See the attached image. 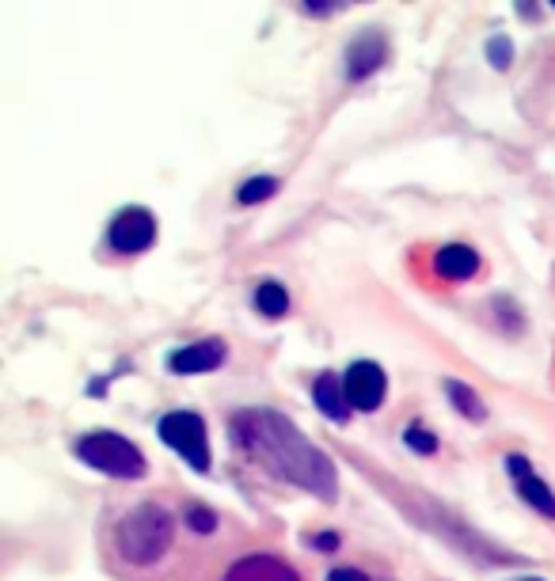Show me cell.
Instances as JSON below:
<instances>
[{
	"label": "cell",
	"mask_w": 555,
	"mask_h": 581,
	"mask_svg": "<svg viewBox=\"0 0 555 581\" xmlns=\"http://www.w3.org/2000/svg\"><path fill=\"white\" fill-rule=\"evenodd\" d=\"M228 437H233V444L244 456L256 460L274 479L293 483V487L308 490V495L320 501L339 498L335 464L282 411H267V407L236 411L228 418Z\"/></svg>",
	"instance_id": "cell-1"
},
{
	"label": "cell",
	"mask_w": 555,
	"mask_h": 581,
	"mask_svg": "<svg viewBox=\"0 0 555 581\" xmlns=\"http://www.w3.org/2000/svg\"><path fill=\"white\" fill-rule=\"evenodd\" d=\"M107 547L122 570L153 574L168 562L172 547H176V517L161 501H141L115 521Z\"/></svg>",
	"instance_id": "cell-2"
},
{
	"label": "cell",
	"mask_w": 555,
	"mask_h": 581,
	"mask_svg": "<svg viewBox=\"0 0 555 581\" xmlns=\"http://www.w3.org/2000/svg\"><path fill=\"white\" fill-rule=\"evenodd\" d=\"M76 456H81V464L110 475V479L133 483V479H145V472H149V464H145V456H141L138 444L122 434H107V429H99V434H84L81 441H76Z\"/></svg>",
	"instance_id": "cell-3"
},
{
	"label": "cell",
	"mask_w": 555,
	"mask_h": 581,
	"mask_svg": "<svg viewBox=\"0 0 555 581\" xmlns=\"http://www.w3.org/2000/svg\"><path fill=\"white\" fill-rule=\"evenodd\" d=\"M161 441L176 449L194 472H210V437H205V418L194 411H168L161 418Z\"/></svg>",
	"instance_id": "cell-4"
},
{
	"label": "cell",
	"mask_w": 555,
	"mask_h": 581,
	"mask_svg": "<svg viewBox=\"0 0 555 581\" xmlns=\"http://www.w3.org/2000/svg\"><path fill=\"white\" fill-rule=\"evenodd\" d=\"M107 244L118 254H141L156 244V217L145 205H126L107 225Z\"/></svg>",
	"instance_id": "cell-5"
},
{
	"label": "cell",
	"mask_w": 555,
	"mask_h": 581,
	"mask_svg": "<svg viewBox=\"0 0 555 581\" xmlns=\"http://www.w3.org/2000/svg\"><path fill=\"white\" fill-rule=\"evenodd\" d=\"M343 388L354 411L373 415V411H380V403H385V395H388V377L377 361H354L343 377Z\"/></svg>",
	"instance_id": "cell-6"
},
{
	"label": "cell",
	"mask_w": 555,
	"mask_h": 581,
	"mask_svg": "<svg viewBox=\"0 0 555 581\" xmlns=\"http://www.w3.org/2000/svg\"><path fill=\"white\" fill-rule=\"evenodd\" d=\"M506 472H510V479H513V490H518V498H521V501H529V506H533L541 517H548V521H555V490L541 479V475L533 472L529 456H521V452H510V456H506Z\"/></svg>",
	"instance_id": "cell-7"
},
{
	"label": "cell",
	"mask_w": 555,
	"mask_h": 581,
	"mask_svg": "<svg viewBox=\"0 0 555 581\" xmlns=\"http://www.w3.org/2000/svg\"><path fill=\"white\" fill-rule=\"evenodd\" d=\"M221 581H300V570L293 567L290 559H282V555L256 552V555L236 559L233 567L221 574Z\"/></svg>",
	"instance_id": "cell-8"
},
{
	"label": "cell",
	"mask_w": 555,
	"mask_h": 581,
	"mask_svg": "<svg viewBox=\"0 0 555 581\" xmlns=\"http://www.w3.org/2000/svg\"><path fill=\"white\" fill-rule=\"evenodd\" d=\"M388 61V38L377 27L362 31L351 46H346V81H366Z\"/></svg>",
	"instance_id": "cell-9"
},
{
	"label": "cell",
	"mask_w": 555,
	"mask_h": 581,
	"mask_svg": "<svg viewBox=\"0 0 555 581\" xmlns=\"http://www.w3.org/2000/svg\"><path fill=\"white\" fill-rule=\"evenodd\" d=\"M228 357V346L221 339H205V342H194V346H184L176 349V354L168 357V369L176 372V377H198V372H213L221 369Z\"/></svg>",
	"instance_id": "cell-10"
},
{
	"label": "cell",
	"mask_w": 555,
	"mask_h": 581,
	"mask_svg": "<svg viewBox=\"0 0 555 581\" xmlns=\"http://www.w3.org/2000/svg\"><path fill=\"white\" fill-rule=\"evenodd\" d=\"M312 403L316 411H320L323 418L339 422V426H346L351 422V400H346V388L343 380L335 377V372H320V377L312 380Z\"/></svg>",
	"instance_id": "cell-11"
},
{
	"label": "cell",
	"mask_w": 555,
	"mask_h": 581,
	"mask_svg": "<svg viewBox=\"0 0 555 581\" xmlns=\"http://www.w3.org/2000/svg\"><path fill=\"white\" fill-rule=\"evenodd\" d=\"M434 274L446 277V282H472L480 274V254L468 248V244H446V248L434 254Z\"/></svg>",
	"instance_id": "cell-12"
},
{
	"label": "cell",
	"mask_w": 555,
	"mask_h": 581,
	"mask_svg": "<svg viewBox=\"0 0 555 581\" xmlns=\"http://www.w3.org/2000/svg\"><path fill=\"white\" fill-rule=\"evenodd\" d=\"M446 392H449V403H453L464 418H472V422L487 418V407H483L480 392H475L472 384H464V380H446Z\"/></svg>",
	"instance_id": "cell-13"
},
{
	"label": "cell",
	"mask_w": 555,
	"mask_h": 581,
	"mask_svg": "<svg viewBox=\"0 0 555 581\" xmlns=\"http://www.w3.org/2000/svg\"><path fill=\"white\" fill-rule=\"evenodd\" d=\"M256 308H259V316H267V320H282V316L290 312V293H285V285H278V282L259 285Z\"/></svg>",
	"instance_id": "cell-14"
},
{
	"label": "cell",
	"mask_w": 555,
	"mask_h": 581,
	"mask_svg": "<svg viewBox=\"0 0 555 581\" xmlns=\"http://www.w3.org/2000/svg\"><path fill=\"white\" fill-rule=\"evenodd\" d=\"M278 187H282V182H278L274 175H256V179H248L240 190H236V202H240V205H259V202H267V198H274Z\"/></svg>",
	"instance_id": "cell-15"
},
{
	"label": "cell",
	"mask_w": 555,
	"mask_h": 581,
	"mask_svg": "<svg viewBox=\"0 0 555 581\" xmlns=\"http://www.w3.org/2000/svg\"><path fill=\"white\" fill-rule=\"evenodd\" d=\"M403 444H408L411 452H418V456H434V452H438V437H434L423 422H411V426L403 429Z\"/></svg>",
	"instance_id": "cell-16"
},
{
	"label": "cell",
	"mask_w": 555,
	"mask_h": 581,
	"mask_svg": "<svg viewBox=\"0 0 555 581\" xmlns=\"http://www.w3.org/2000/svg\"><path fill=\"white\" fill-rule=\"evenodd\" d=\"M187 529H194L198 536H205V532L217 529V513H213L210 506H190L187 509Z\"/></svg>",
	"instance_id": "cell-17"
},
{
	"label": "cell",
	"mask_w": 555,
	"mask_h": 581,
	"mask_svg": "<svg viewBox=\"0 0 555 581\" xmlns=\"http://www.w3.org/2000/svg\"><path fill=\"white\" fill-rule=\"evenodd\" d=\"M487 61H491L495 69H506V66H510V38H503V35L491 38V43H487Z\"/></svg>",
	"instance_id": "cell-18"
},
{
	"label": "cell",
	"mask_w": 555,
	"mask_h": 581,
	"mask_svg": "<svg viewBox=\"0 0 555 581\" xmlns=\"http://www.w3.org/2000/svg\"><path fill=\"white\" fill-rule=\"evenodd\" d=\"M328 581H369L362 570H354V567H339V570H331Z\"/></svg>",
	"instance_id": "cell-19"
},
{
	"label": "cell",
	"mask_w": 555,
	"mask_h": 581,
	"mask_svg": "<svg viewBox=\"0 0 555 581\" xmlns=\"http://www.w3.org/2000/svg\"><path fill=\"white\" fill-rule=\"evenodd\" d=\"M312 547H316V552H335L339 536H335V532H320V536H312Z\"/></svg>",
	"instance_id": "cell-20"
},
{
	"label": "cell",
	"mask_w": 555,
	"mask_h": 581,
	"mask_svg": "<svg viewBox=\"0 0 555 581\" xmlns=\"http://www.w3.org/2000/svg\"><path fill=\"white\" fill-rule=\"evenodd\" d=\"M526 581H541V578H526Z\"/></svg>",
	"instance_id": "cell-21"
}]
</instances>
